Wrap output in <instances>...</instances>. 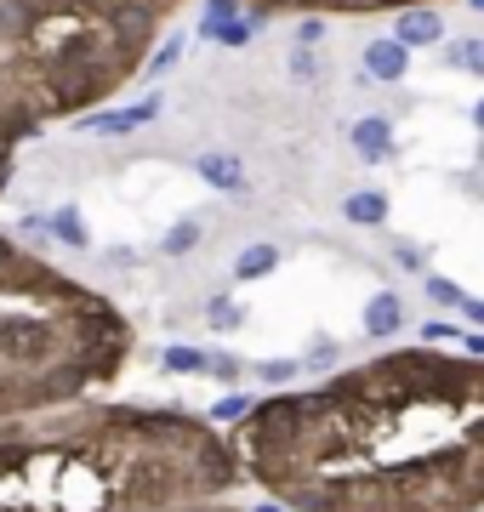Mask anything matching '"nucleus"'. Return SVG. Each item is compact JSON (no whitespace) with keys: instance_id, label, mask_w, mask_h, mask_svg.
Returning <instances> with one entry per match:
<instances>
[{"instance_id":"nucleus-1","label":"nucleus","mask_w":484,"mask_h":512,"mask_svg":"<svg viewBox=\"0 0 484 512\" xmlns=\"http://www.w3.org/2000/svg\"><path fill=\"white\" fill-rule=\"evenodd\" d=\"M228 444L285 512H484V359L388 348L257 399Z\"/></svg>"},{"instance_id":"nucleus-2","label":"nucleus","mask_w":484,"mask_h":512,"mask_svg":"<svg viewBox=\"0 0 484 512\" xmlns=\"http://www.w3.org/2000/svg\"><path fill=\"white\" fill-rule=\"evenodd\" d=\"M240 484L228 433L177 404L80 399L0 421V512H177Z\"/></svg>"},{"instance_id":"nucleus-3","label":"nucleus","mask_w":484,"mask_h":512,"mask_svg":"<svg viewBox=\"0 0 484 512\" xmlns=\"http://www.w3.org/2000/svg\"><path fill=\"white\" fill-rule=\"evenodd\" d=\"M131 319L114 296L0 234V421L63 410L120 382Z\"/></svg>"},{"instance_id":"nucleus-4","label":"nucleus","mask_w":484,"mask_h":512,"mask_svg":"<svg viewBox=\"0 0 484 512\" xmlns=\"http://www.w3.org/2000/svg\"><path fill=\"white\" fill-rule=\"evenodd\" d=\"M160 23L80 0H0V109L46 131L114 103L149 69Z\"/></svg>"},{"instance_id":"nucleus-5","label":"nucleus","mask_w":484,"mask_h":512,"mask_svg":"<svg viewBox=\"0 0 484 512\" xmlns=\"http://www.w3.org/2000/svg\"><path fill=\"white\" fill-rule=\"evenodd\" d=\"M433 0H245L262 18H376V12H416Z\"/></svg>"},{"instance_id":"nucleus-6","label":"nucleus","mask_w":484,"mask_h":512,"mask_svg":"<svg viewBox=\"0 0 484 512\" xmlns=\"http://www.w3.org/2000/svg\"><path fill=\"white\" fill-rule=\"evenodd\" d=\"M154 114H160V97H143V103H131V109H109V114H86L80 131H97V137H120L131 126H149Z\"/></svg>"},{"instance_id":"nucleus-7","label":"nucleus","mask_w":484,"mask_h":512,"mask_svg":"<svg viewBox=\"0 0 484 512\" xmlns=\"http://www.w3.org/2000/svg\"><path fill=\"white\" fill-rule=\"evenodd\" d=\"M80 6H103V12H120V18H149V23L166 29L188 0H80Z\"/></svg>"},{"instance_id":"nucleus-8","label":"nucleus","mask_w":484,"mask_h":512,"mask_svg":"<svg viewBox=\"0 0 484 512\" xmlns=\"http://www.w3.org/2000/svg\"><path fill=\"white\" fill-rule=\"evenodd\" d=\"M262 23H268L262 12H245V18H200V35L217 40V46H245Z\"/></svg>"},{"instance_id":"nucleus-9","label":"nucleus","mask_w":484,"mask_h":512,"mask_svg":"<svg viewBox=\"0 0 484 512\" xmlns=\"http://www.w3.org/2000/svg\"><path fill=\"white\" fill-rule=\"evenodd\" d=\"M439 35H445V23L433 18L428 6H416V12H399V23H393V40H399V46H433Z\"/></svg>"},{"instance_id":"nucleus-10","label":"nucleus","mask_w":484,"mask_h":512,"mask_svg":"<svg viewBox=\"0 0 484 512\" xmlns=\"http://www.w3.org/2000/svg\"><path fill=\"white\" fill-rule=\"evenodd\" d=\"M365 69H371L376 80H399V74L410 69V46H399V40H371V46H365Z\"/></svg>"},{"instance_id":"nucleus-11","label":"nucleus","mask_w":484,"mask_h":512,"mask_svg":"<svg viewBox=\"0 0 484 512\" xmlns=\"http://www.w3.org/2000/svg\"><path fill=\"white\" fill-rule=\"evenodd\" d=\"M354 148H359V160L382 165L393 154V126H388V120H376V114H371V120H359V126H354Z\"/></svg>"},{"instance_id":"nucleus-12","label":"nucleus","mask_w":484,"mask_h":512,"mask_svg":"<svg viewBox=\"0 0 484 512\" xmlns=\"http://www.w3.org/2000/svg\"><path fill=\"white\" fill-rule=\"evenodd\" d=\"M399 325H405L399 296H393V291H376L371 302H365V336H393Z\"/></svg>"},{"instance_id":"nucleus-13","label":"nucleus","mask_w":484,"mask_h":512,"mask_svg":"<svg viewBox=\"0 0 484 512\" xmlns=\"http://www.w3.org/2000/svg\"><path fill=\"white\" fill-rule=\"evenodd\" d=\"M29 137H35V131L0 109V188L12 183V165H18V154H23V143H29Z\"/></svg>"},{"instance_id":"nucleus-14","label":"nucleus","mask_w":484,"mask_h":512,"mask_svg":"<svg viewBox=\"0 0 484 512\" xmlns=\"http://www.w3.org/2000/svg\"><path fill=\"white\" fill-rule=\"evenodd\" d=\"M194 171H200L211 188H245V165L234 160V154H200Z\"/></svg>"},{"instance_id":"nucleus-15","label":"nucleus","mask_w":484,"mask_h":512,"mask_svg":"<svg viewBox=\"0 0 484 512\" xmlns=\"http://www.w3.org/2000/svg\"><path fill=\"white\" fill-rule=\"evenodd\" d=\"M342 217L354 222V228H382V222H388V194L365 188V194H354V200H342Z\"/></svg>"},{"instance_id":"nucleus-16","label":"nucleus","mask_w":484,"mask_h":512,"mask_svg":"<svg viewBox=\"0 0 484 512\" xmlns=\"http://www.w3.org/2000/svg\"><path fill=\"white\" fill-rule=\"evenodd\" d=\"M274 268H280L274 245H245L240 262H234V279H262V274H274Z\"/></svg>"},{"instance_id":"nucleus-17","label":"nucleus","mask_w":484,"mask_h":512,"mask_svg":"<svg viewBox=\"0 0 484 512\" xmlns=\"http://www.w3.org/2000/svg\"><path fill=\"white\" fill-rule=\"evenodd\" d=\"M52 234L63 239L69 251H86V245H92V239H86V222H80V211H69V205L52 217Z\"/></svg>"},{"instance_id":"nucleus-18","label":"nucleus","mask_w":484,"mask_h":512,"mask_svg":"<svg viewBox=\"0 0 484 512\" xmlns=\"http://www.w3.org/2000/svg\"><path fill=\"white\" fill-rule=\"evenodd\" d=\"M194 245H200V222H194V217L177 222V228H171V234L160 239V251H166V256H188Z\"/></svg>"},{"instance_id":"nucleus-19","label":"nucleus","mask_w":484,"mask_h":512,"mask_svg":"<svg viewBox=\"0 0 484 512\" xmlns=\"http://www.w3.org/2000/svg\"><path fill=\"white\" fill-rule=\"evenodd\" d=\"M450 63H456V69L484 74V40H479V35H473V40H456V46H450Z\"/></svg>"},{"instance_id":"nucleus-20","label":"nucleus","mask_w":484,"mask_h":512,"mask_svg":"<svg viewBox=\"0 0 484 512\" xmlns=\"http://www.w3.org/2000/svg\"><path fill=\"white\" fill-rule=\"evenodd\" d=\"M166 370H183V376H205V353L194 348H166V359H160Z\"/></svg>"},{"instance_id":"nucleus-21","label":"nucleus","mask_w":484,"mask_h":512,"mask_svg":"<svg viewBox=\"0 0 484 512\" xmlns=\"http://www.w3.org/2000/svg\"><path fill=\"white\" fill-rule=\"evenodd\" d=\"M428 296H433V302H445V308H462V302H467L462 285H456V279H445V274H428Z\"/></svg>"},{"instance_id":"nucleus-22","label":"nucleus","mask_w":484,"mask_h":512,"mask_svg":"<svg viewBox=\"0 0 484 512\" xmlns=\"http://www.w3.org/2000/svg\"><path fill=\"white\" fill-rule=\"evenodd\" d=\"M177 57H183V40L171 35L166 46H154V57H149V69H143V74H166L171 63H177Z\"/></svg>"},{"instance_id":"nucleus-23","label":"nucleus","mask_w":484,"mask_h":512,"mask_svg":"<svg viewBox=\"0 0 484 512\" xmlns=\"http://www.w3.org/2000/svg\"><path fill=\"white\" fill-rule=\"evenodd\" d=\"M177 512H274V507H240V501L217 495V501H188V507H177Z\"/></svg>"},{"instance_id":"nucleus-24","label":"nucleus","mask_w":484,"mask_h":512,"mask_svg":"<svg viewBox=\"0 0 484 512\" xmlns=\"http://www.w3.org/2000/svg\"><path fill=\"white\" fill-rule=\"evenodd\" d=\"M422 336H428V348H450V342H462V330L445 325V319H428V330H422Z\"/></svg>"},{"instance_id":"nucleus-25","label":"nucleus","mask_w":484,"mask_h":512,"mask_svg":"<svg viewBox=\"0 0 484 512\" xmlns=\"http://www.w3.org/2000/svg\"><path fill=\"white\" fill-rule=\"evenodd\" d=\"M205 370H211V376H223V382H234V376H240V359H228V353H205Z\"/></svg>"},{"instance_id":"nucleus-26","label":"nucleus","mask_w":484,"mask_h":512,"mask_svg":"<svg viewBox=\"0 0 484 512\" xmlns=\"http://www.w3.org/2000/svg\"><path fill=\"white\" fill-rule=\"evenodd\" d=\"M205 18H245V0H205Z\"/></svg>"},{"instance_id":"nucleus-27","label":"nucleus","mask_w":484,"mask_h":512,"mask_svg":"<svg viewBox=\"0 0 484 512\" xmlns=\"http://www.w3.org/2000/svg\"><path fill=\"white\" fill-rule=\"evenodd\" d=\"M257 376H274V382H285V376H297V365H285V359H280V365H257Z\"/></svg>"},{"instance_id":"nucleus-28","label":"nucleus","mask_w":484,"mask_h":512,"mask_svg":"<svg viewBox=\"0 0 484 512\" xmlns=\"http://www.w3.org/2000/svg\"><path fill=\"white\" fill-rule=\"evenodd\" d=\"M211 319H217V325H234V319H240V313L228 308V302H211Z\"/></svg>"},{"instance_id":"nucleus-29","label":"nucleus","mask_w":484,"mask_h":512,"mask_svg":"<svg viewBox=\"0 0 484 512\" xmlns=\"http://www.w3.org/2000/svg\"><path fill=\"white\" fill-rule=\"evenodd\" d=\"M462 313L473 319V325H484V302H473V296H467V302H462Z\"/></svg>"},{"instance_id":"nucleus-30","label":"nucleus","mask_w":484,"mask_h":512,"mask_svg":"<svg viewBox=\"0 0 484 512\" xmlns=\"http://www.w3.org/2000/svg\"><path fill=\"white\" fill-rule=\"evenodd\" d=\"M473 126H479V131H484V97H479V109H473Z\"/></svg>"},{"instance_id":"nucleus-31","label":"nucleus","mask_w":484,"mask_h":512,"mask_svg":"<svg viewBox=\"0 0 484 512\" xmlns=\"http://www.w3.org/2000/svg\"><path fill=\"white\" fill-rule=\"evenodd\" d=\"M473 6H479V12H484V0H473Z\"/></svg>"}]
</instances>
